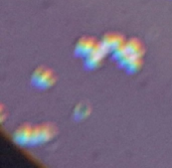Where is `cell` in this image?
<instances>
[{"instance_id":"obj_1","label":"cell","mask_w":172,"mask_h":168,"mask_svg":"<svg viewBox=\"0 0 172 168\" xmlns=\"http://www.w3.org/2000/svg\"><path fill=\"white\" fill-rule=\"evenodd\" d=\"M57 134L56 127L51 124H43L41 126H37L33 128L31 140H30V146H37L43 144L50 139H53Z\"/></svg>"},{"instance_id":"obj_2","label":"cell","mask_w":172,"mask_h":168,"mask_svg":"<svg viewBox=\"0 0 172 168\" xmlns=\"http://www.w3.org/2000/svg\"><path fill=\"white\" fill-rule=\"evenodd\" d=\"M56 83V78L53 71L44 68H38L32 75V84L34 87L44 90L49 89Z\"/></svg>"},{"instance_id":"obj_3","label":"cell","mask_w":172,"mask_h":168,"mask_svg":"<svg viewBox=\"0 0 172 168\" xmlns=\"http://www.w3.org/2000/svg\"><path fill=\"white\" fill-rule=\"evenodd\" d=\"M107 50H108V49L104 44H99V46H96L92 53L88 56L87 61H86V67L88 68H97L103 60V57L105 56V51Z\"/></svg>"},{"instance_id":"obj_4","label":"cell","mask_w":172,"mask_h":168,"mask_svg":"<svg viewBox=\"0 0 172 168\" xmlns=\"http://www.w3.org/2000/svg\"><path fill=\"white\" fill-rule=\"evenodd\" d=\"M97 46H96V40L93 37H82L78 42L75 47V56L77 57H86L89 56L93 49Z\"/></svg>"},{"instance_id":"obj_5","label":"cell","mask_w":172,"mask_h":168,"mask_svg":"<svg viewBox=\"0 0 172 168\" xmlns=\"http://www.w3.org/2000/svg\"><path fill=\"white\" fill-rule=\"evenodd\" d=\"M33 128L30 125H22L17 129L14 134L15 142L20 146H26L30 143Z\"/></svg>"},{"instance_id":"obj_6","label":"cell","mask_w":172,"mask_h":168,"mask_svg":"<svg viewBox=\"0 0 172 168\" xmlns=\"http://www.w3.org/2000/svg\"><path fill=\"white\" fill-rule=\"evenodd\" d=\"M123 42V37L120 34H108L104 38V46L107 49H119Z\"/></svg>"},{"instance_id":"obj_7","label":"cell","mask_w":172,"mask_h":168,"mask_svg":"<svg viewBox=\"0 0 172 168\" xmlns=\"http://www.w3.org/2000/svg\"><path fill=\"white\" fill-rule=\"evenodd\" d=\"M89 110H90V107H88V106H84V105H81L80 107L77 108L75 110V117L82 119L85 117H87L89 115Z\"/></svg>"}]
</instances>
